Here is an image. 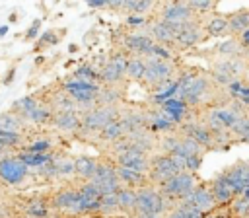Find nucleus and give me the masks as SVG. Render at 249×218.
<instances>
[{
    "label": "nucleus",
    "mask_w": 249,
    "mask_h": 218,
    "mask_svg": "<svg viewBox=\"0 0 249 218\" xmlns=\"http://www.w3.org/2000/svg\"><path fill=\"white\" fill-rule=\"evenodd\" d=\"M117 200H119L121 214H124V216H136V191L134 189L123 187L117 193Z\"/></svg>",
    "instance_id": "25"
},
{
    "label": "nucleus",
    "mask_w": 249,
    "mask_h": 218,
    "mask_svg": "<svg viewBox=\"0 0 249 218\" xmlns=\"http://www.w3.org/2000/svg\"><path fill=\"white\" fill-rule=\"evenodd\" d=\"M189 2V8L198 16L200 21H204L206 18H210L212 14H216L220 2L216 0H187Z\"/></svg>",
    "instance_id": "31"
},
{
    "label": "nucleus",
    "mask_w": 249,
    "mask_h": 218,
    "mask_svg": "<svg viewBox=\"0 0 249 218\" xmlns=\"http://www.w3.org/2000/svg\"><path fill=\"white\" fill-rule=\"evenodd\" d=\"M51 212L64 216H78V183H66L49 195Z\"/></svg>",
    "instance_id": "8"
},
{
    "label": "nucleus",
    "mask_w": 249,
    "mask_h": 218,
    "mask_svg": "<svg viewBox=\"0 0 249 218\" xmlns=\"http://www.w3.org/2000/svg\"><path fill=\"white\" fill-rule=\"evenodd\" d=\"M54 165H56V173H58V179L76 181V167H74V158L58 154V156H54Z\"/></svg>",
    "instance_id": "30"
},
{
    "label": "nucleus",
    "mask_w": 249,
    "mask_h": 218,
    "mask_svg": "<svg viewBox=\"0 0 249 218\" xmlns=\"http://www.w3.org/2000/svg\"><path fill=\"white\" fill-rule=\"evenodd\" d=\"M226 90H228V93H230L231 99L239 101L245 109H249V80H247V78L235 80V82L230 84Z\"/></svg>",
    "instance_id": "26"
},
{
    "label": "nucleus",
    "mask_w": 249,
    "mask_h": 218,
    "mask_svg": "<svg viewBox=\"0 0 249 218\" xmlns=\"http://www.w3.org/2000/svg\"><path fill=\"white\" fill-rule=\"evenodd\" d=\"M226 18H228V29H230L231 39H239L249 29V6L230 12L226 14Z\"/></svg>",
    "instance_id": "19"
},
{
    "label": "nucleus",
    "mask_w": 249,
    "mask_h": 218,
    "mask_svg": "<svg viewBox=\"0 0 249 218\" xmlns=\"http://www.w3.org/2000/svg\"><path fill=\"white\" fill-rule=\"evenodd\" d=\"M54 148V142L49 138V136H39V138H33L27 146H23L21 152H31V154H47V152H53Z\"/></svg>",
    "instance_id": "34"
},
{
    "label": "nucleus",
    "mask_w": 249,
    "mask_h": 218,
    "mask_svg": "<svg viewBox=\"0 0 249 218\" xmlns=\"http://www.w3.org/2000/svg\"><path fill=\"white\" fill-rule=\"evenodd\" d=\"M208 41L204 23L200 19H193L181 27H177L175 31V39H173V53L179 54H189L193 51H196V47H200L202 43Z\"/></svg>",
    "instance_id": "5"
},
{
    "label": "nucleus",
    "mask_w": 249,
    "mask_h": 218,
    "mask_svg": "<svg viewBox=\"0 0 249 218\" xmlns=\"http://www.w3.org/2000/svg\"><path fill=\"white\" fill-rule=\"evenodd\" d=\"M146 111H148V103L142 105H123L121 107V117L119 123L124 130V134L136 132L140 128H146Z\"/></svg>",
    "instance_id": "14"
},
{
    "label": "nucleus",
    "mask_w": 249,
    "mask_h": 218,
    "mask_svg": "<svg viewBox=\"0 0 249 218\" xmlns=\"http://www.w3.org/2000/svg\"><path fill=\"white\" fill-rule=\"evenodd\" d=\"M163 218H185V216L181 214V210H177V208H171V210H167V212L163 214Z\"/></svg>",
    "instance_id": "42"
},
{
    "label": "nucleus",
    "mask_w": 249,
    "mask_h": 218,
    "mask_svg": "<svg viewBox=\"0 0 249 218\" xmlns=\"http://www.w3.org/2000/svg\"><path fill=\"white\" fill-rule=\"evenodd\" d=\"M21 210L25 218H49L51 216V206H49V197L47 195H37L31 199H25L21 204Z\"/></svg>",
    "instance_id": "18"
},
{
    "label": "nucleus",
    "mask_w": 249,
    "mask_h": 218,
    "mask_svg": "<svg viewBox=\"0 0 249 218\" xmlns=\"http://www.w3.org/2000/svg\"><path fill=\"white\" fill-rule=\"evenodd\" d=\"M23 218H25V216H23Z\"/></svg>",
    "instance_id": "51"
},
{
    "label": "nucleus",
    "mask_w": 249,
    "mask_h": 218,
    "mask_svg": "<svg viewBox=\"0 0 249 218\" xmlns=\"http://www.w3.org/2000/svg\"><path fill=\"white\" fill-rule=\"evenodd\" d=\"M41 101H39V97L37 95H23V97H19V99H16L14 103H12V111L16 113V115H19L23 121L37 109V105H39Z\"/></svg>",
    "instance_id": "27"
},
{
    "label": "nucleus",
    "mask_w": 249,
    "mask_h": 218,
    "mask_svg": "<svg viewBox=\"0 0 249 218\" xmlns=\"http://www.w3.org/2000/svg\"><path fill=\"white\" fill-rule=\"evenodd\" d=\"M88 6L89 8H107L109 2H88Z\"/></svg>",
    "instance_id": "43"
},
{
    "label": "nucleus",
    "mask_w": 249,
    "mask_h": 218,
    "mask_svg": "<svg viewBox=\"0 0 249 218\" xmlns=\"http://www.w3.org/2000/svg\"><path fill=\"white\" fill-rule=\"evenodd\" d=\"M204 29H206V35L208 39H222V37H228L230 39V29H228V18L226 14H212L210 18H206L204 21Z\"/></svg>",
    "instance_id": "22"
},
{
    "label": "nucleus",
    "mask_w": 249,
    "mask_h": 218,
    "mask_svg": "<svg viewBox=\"0 0 249 218\" xmlns=\"http://www.w3.org/2000/svg\"><path fill=\"white\" fill-rule=\"evenodd\" d=\"M4 150H6V148H4L2 144H0V158H2V152H4Z\"/></svg>",
    "instance_id": "48"
},
{
    "label": "nucleus",
    "mask_w": 249,
    "mask_h": 218,
    "mask_svg": "<svg viewBox=\"0 0 249 218\" xmlns=\"http://www.w3.org/2000/svg\"><path fill=\"white\" fill-rule=\"evenodd\" d=\"M54 156L56 154H53V152H47V154H31V152H19L18 154V158L29 167V169H41L43 165H47V164H51L53 160H54Z\"/></svg>",
    "instance_id": "29"
},
{
    "label": "nucleus",
    "mask_w": 249,
    "mask_h": 218,
    "mask_svg": "<svg viewBox=\"0 0 249 218\" xmlns=\"http://www.w3.org/2000/svg\"><path fill=\"white\" fill-rule=\"evenodd\" d=\"M10 21H12V23H14V21H18V14H16V12L10 16Z\"/></svg>",
    "instance_id": "46"
},
{
    "label": "nucleus",
    "mask_w": 249,
    "mask_h": 218,
    "mask_svg": "<svg viewBox=\"0 0 249 218\" xmlns=\"http://www.w3.org/2000/svg\"><path fill=\"white\" fill-rule=\"evenodd\" d=\"M243 218H249V208H247V212H245V216Z\"/></svg>",
    "instance_id": "49"
},
{
    "label": "nucleus",
    "mask_w": 249,
    "mask_h": 218,
    "mask_svg": "<svg viewBox=\"0 0 249 218\" xmlns=\"http://www.w3.org/2000/svg\"><path fill=\"white\" fill-rule=\"evenodd\" d=\"M181 64H183V60L179 56L169 58V60L167 58H156V56L146 58V74H144V80L140 82V86L148 93V91H152L154 88H158L163 82L177 80Z\"/></svg>",
    "instance_id": "2"
},
{
    "label": "nucleus",
    "mask_w": 249,
    "mask_h": 218,
    "mask_svg": "<svg viewBox=\"0 0 249 218\" xmlns=\"http://www.w3.org/2000/svg\"><path fill=\"white\" fill-rule=\"evenodd\" d=\"M183 169L179 167V164L175 162V158L167 156V154H154L150 158V169H148V181L156 187L163 185L165 181H169L171 177H175L177 173H181Z\"/></svg>",
    "instance_id": "10"
},
{
    "label": "nucleus",
    "mask_w": 249,
    "mask_h": 218,
    "mask_svg": "<svg viewBox=\"0 0 249 218\" xmlns=\"http://www.w3.org/2000/svg\"><path fill=\"white\" fill-rule=\"evenodd\" d=\"M237 41L241 43V47H243V49H245V53L249 54V29H247V31H245V33H243V35H241Z\"/></svg>",
    "instance_id": "41"
},
{
    "label": "nucleus",
    "mask_w": 249,
    "mask_h": 218,
    "mask_svg": "<svg viewBox=\"0 0 249 218\" xmlns=\"http://www.w3.org/2000/svg\"><path fill=\"white\" fill-rule=\"evenodd\" d=\"M119 214H121V208H119L117 193L103 195L99 199V208H97V216L95 218H113V216H119Z\"/></svg>",
    "instance_id": "28"
},
{
    "label": "nucleus",
    "mask_w": 249,
    "mask_h": 218,
    "mask_svg": "<svg viewBox=\"0 0 249 218\" xmlns=\"http://www.w3.org/2000/svg\"><path fill=\"white\" fill-rule=\"evenodd\" d=\"M146 74V58L140 56H130L128 66H126V82H136L140 84Z\"/></svg>",
    "instance_id": "32"
},
{
    "label": "nucleus",
    "mask_w": 249,
    "mask_h": 218,
    "mask_svg": "<svg viewBox=\"0 0 249 218\" xmlns=\"http://www.w3.org/2000/svg\"><path fill=\"white\" fill-rule=\"evenodd\" d=\"M208 181V187H210V191H212V195H214V200H216V204H230L233 199H235V193L231 191V187L216 173L212 179H206Z\"/></svg>",
    "instance_id": "24"
},
{
    "label": "nucleus",
    "mask_w": 249,
    "mask_h": 218,
    "mask_svg": "<svg viewBox=\"0 0 249 218\" xmlns=\"http://www.w3.org/2000/svg\"><path fill=\"white\" fill-rule=\"evenodd\" d=\"M95 165H97V156H88V154H82V156H76L74 158V167H76V181L78 183H84V181H91L93 179V173H95Z\"/></svg>",
    "instance_id": "23"
},
{
    "label": "nucleus",
    "mask_w": 249,
    "mask_h": 218,
    "mask_svg": "<svg viewBox=\"0 0 249 218\" xmlns=\"http://www.w3.org/2000/svg\"><path fill=\"white\" fill-rule=\"evenodd\" d=\"M23 125H25V121H23L19 115H16L12 109L0 115V130H14V132H21Z\"/></svg>",
    "instance_id": "33"
},
{
    "label": "nucleus",
    "mask_w": 249,
    "mask_h": 218,
    "mask_svg": "<svg viewBox=\"0 0 249 218\" xmlns=\"http://www.w3.org/2000/svg\"><path fill=\"white\" fill-rule=\"evenodd\" d=\"M124 136H126V140H128V144L132 148H136V150H140V152H144L148 156L158 154V140H160V136L154 134L152 130L140 128V130L130 132V134H124Z\"/></svg>",
    "instance_id": "16"
},
{
    "label": "nucleus",
    "mask_w": 249,
    "mask_h": 218,
    "mask_svg": "<svg viewBox=\"0 0 249 218\" xmlns=\"http://www.w3.org/2000/svg\"><path fill=\"white\" fill-rule=\"evenodd\" d=\"M204 218H239V216L233 212L231 204H218L214 210L204 214Z\"/></svg>",
    "instance_id": "38"
},
{
    "label": "nucleus",
    "mask_w": 249,
    "mask_h": 218,
    "mask_svg": "<svg viewBox=\"0 0 249 218\" xmlns=\"http://www.w3.org/2000/svg\"><path fill=\"white\" fill-rule=\"evenodd\" d=\"M58 39H60V35H58L54 29H47V31H43V33L39 35L37 45H35V51H41V49H45V47L56 45V43H58Z\"/></svg>",
    "instance_id": "37"
},
{
    "label": "nucleus",
    "mask_w": 249,
    "mask_h": 218,
    "mask_svg": "<svg viewBox=\"0 0 249 218\" xmlns=\"http://www.w3.org/2000/svg\"><path fill=\"white\" fill-rule=\"evenodd\" d=\"M169 202L158 191L156 185H146L136 191V216L140 214H165Z\"/></svg>",
    "instance_id": "9"
},
{
    "label": "nucleus",
    "mask_w": 249,
    "mask_h": 218,
    "mask_svg": "<svg viewBox=\"0 0 249 218\" xmlns=\"http://www.w3.org/2000/svg\"><path fill=\"white\" fill-rule=\"evenodd\" d=\"M177 99L187 103L195 111H206L212 107L226 105L231 97L224 86H220L206 68L193 66V64H181L177 74Z\"/></svg>",
    "instance_id": "1"
},
{
    "label": "nucleus",
    "mask_w": 249,
    "mask_h": 218,
    "mask_svg": "<svg viewBox=\"0 0 249 218\" xmlns=\"http://www.w3.org/2000/svg\"><path fill=\"white\" fill-rule=\"evenodd\" d=\"M14 74H16V68L12 66V68H10L8 72H6V76L2 78V84H4V86H10V84L14 82Z\"/></svg>",
    "instance_id": "40"
},
{
    "label": "nucleus",
    "mask_w": 249,
    "mask_h": 218,
    "mask_svg": "<svg viewBox=\"0 0 249 218\" xmlns=\"http://www.w3.org/2000/svg\"><path fill=\"white\" fill-rule=\"evenodd\" d=\"M31 169L18 156L0 158V183L6 187H19L27 181Z\"/></svg>",
    "instance_id": "11"
},
{
    "label": "nucleus",
    "mask_w": 249,
    "mask_h": 218,
    "mask_svg": "<svg viewBox=\"0 0 249 218\" xmlns=\"http://www.w3.org/2000/svg\"><path fill=\"white\" fill-rule=\"evenodd\" d=\"M39 27H41V19L37 18V19H33V23L29 25V29L25 31V39H27V41H31V39H35V37L39 35Z\"/></svg>",
    "instance_id": "39"
},
{
    "label": "nucleus",
    "mask_w": 249,
    "mask_h": 218,
    "mask_svg": "<svg viewBox=\"0 0 249 218\" xmlns=\"http://www.w3.org/2000/svg\"><path fill=\"white\" fill-rule=\"evenodd\" d=\"M8 31H10V25H8V23H6V25H0V37L8 35Z\"/></svg>",
    "instance_id": "44"
},
{
    "label": "nucleus",
    "mask_w": 249,
    "mask_h": 218,
    "mask_svg": "<svg viewBox=\"0 0 249 218\" xmlns=\"http://www.w3.org/2000/svg\"><path fill=\"white\" fill-rule=\"evenodd\" d=\"M247 80H249V74H247Z\"/></svg>",
    "instance_id": "50"
},
{
    "label": "nucleus",
    "mask_w": 249,
    "mask_h": 218,
    "mask_svg": "<svg viewBox=\"0 0 249 218\" xmlns=\"http://www.w3.org/2000/svg\"><path fill=\"white\" fill-rule=\"evenodd\" d=\"M113 218H136V216H124V214H119V216H113Z\"/></svg>",
    "instance_id": "47"
},
{
    "label": "nucleus",
    "mask_w": 249,
    "mask_h": 218,
    "mask_svg": "<svg viewBox=\"0 0 249 218\" xmlns=\"http://www.w3.org/2000/svg\"><path fill=\"white\" fill-rule=\"evenodd\" d=\"M51 127L54 130H58L60 134L78 136V132L82 128V115L80 113H54Z\"/></svg>",
    "instance_id": "17"
},
{
    "label": "nucleus",
    "mask_w": 249,
    "mask_h": 218,
    "mask_svg": "<svg viewBox=\"0 0 249 218\" xmlns=\"http://www.w3.org/2000/svg\"><path fill=\"white\" fill-rule=\"evenodd\" d=\"M117 179H119V183H121L123 187L134 189V191H138V189H142V187H146V185H152V183L148 181V175H146V173H138V171H134V169L121 167V165H117Z\"/></svg>",
    "instance_id": "21"
},
{
    "label": "nucleus",
    "mask_w": 249,
    "mask_h": 218,
    "mask_svg": "<svg viewBox=\"0 0 249 218\" xmlns=\"http://www.w3.org/2000/svg\"><path fill=\"white\" fill-rule=\"evenodd\" d=\"M208 74L224 88L233 84L235 80L247 78L249 74V58L247 56H233V58H220L208 62Z\"/></svg>",
    "instance_id": "3"
},
{
    "label": "nucleus",
    "mask_w": 249,
    "mask_h": 218,
    "mask_svg": "<svg viewBox=\"0 0 249 218\" xmlns=\"http://www.w3.org/2000/svg\"><path fill=\"white\" fill-rule=\"evenodd\" d=\"M136 218H163V214H140Z\"/></svg>",
    "instance_id": "45"
},
{
    "label": "nucleus",
    "mask_w": 249,
    "mask_h": 218,
    "mask_svg": "<svg viewBox=\"0 0 249 218\" xmlns=\"http://www.w3.org/2000/svg\"><path fill=\"white\" fill-rule=\"evenodd\" d=\"M23 132H14V130H0V144L4 148H18L23 144Z\"/></svg>",
    "instance_id": "36"
},
{
    "label": "nucleus",
    "mask_w": 249,
    "mask_h": 218,
    "mask_svg": "<svg viewBox=\"0 0 249 218\" xmlns=\"http://www.w3.org/2000/svg\"><path fill=\"white\" fill-rule=\"evenodd\" d=\"M158 19L173 25V27H181L193 19H198V16L189 8L187 0H167V2H158L154 14Z\"/></svg>",
    "instance_id": "7"
},
{
    "label": "nucleus",
    "mask_w": 249,
    "mask_h": 218,
    "mask_svg": "<svg viewBox=\"0 0 249 218\" xmlns=\"http://www.w3.org/2000/svg\"><path fill=\"white\" fill-rule=\"evenodd\" d=\"M218 175L231 187L235 197L249 191V160H237L235 164L218 171Z\"/></svg>",
    "instance_id": "12"
},
{
    "label": "nucleus",
    "mask_w": 249,
    "mask_h": 218,
    "mask_svg": "<svg viewBox=\"0 0 249 218\" xmlns=\"http://www.w3.org/2000/svg\"><path fill=\"white\" fill-rule=\"evenodd\" d=\"M126 86H99L97 91V105H124Z\"/></svg>",
    "instance_id": "20"
},
{
    "label": "nucleus",
    "mask_w": 249,
    "mask_h": 218,
    "mask_svg": "<svg viewBox=\"0 0 249 218\" xmlns=\"http://www.w3.org/2000/svg\"><path fill=\"white\" fill-rule=\"evenodd\" d=\"M200 181H202V179L198 177V173L181 171V173H177L175 177H171L169 181H165L163 185H160L158 191L165 197V200L169 202V210H171V208L175 206V202L187 199V197L195 191V187H196Z\"/></svg>",
    "instance_id": "6"
},
{
    "label": "nucleus",
    "mask_w": 249,
    "mask_h": 218,
    "mask_svg": "<svg viewBox=\"0 0 249 218\" xmlns=\"http://www.w3.org/2000/svg\"><path fill=\"white\" fill-rule=\"evenodd\" d=\"M187 200H189L196 210H200L202 214H208L210 210H214V208L218 206L216 200H214V195H212V191H210L206 179H202V181L195 187V191L187 197Z\"/></svg>",
    "instance_id": "15"
},
{
    "label": "nucleus",
    "mask_w": 249,
    "mask_h": 218,
    "mask_svg": "<svg viewBox=\"0 0 249 218\" xmlns=\"http://www.w3.org/2000/svg\"><path fill=\"white\" fill-rule=\"evenodd\" d=\"M109 158L115 162V165L128 167V169H134L138 173H148L152 156H148V154H144V152H140V150H136L128 144V148H124L121 154H115V156H109Z\"/></svg>",
    "instance_id": "13"
},
{
    "label": "nucleus",
    "mask_w": 249,
    "mask_h": 218,
    "mask_svg": "<svg viewBox=\"0 0 249 218\" xmlns=\"http://www.w3.org/2000/svg\"><path fill=\"white\" fill-rule=\"evenodd\" d=\"M231 134L235 138V144L237 142H243V144H249V115H243L231 128Z\"/></svg>",
    "instance_id": "35"
},
{
    "label": "nucleus",
    "mask_w": 249,
    "mask_h": 218,
    "mask_svg": "<svg viewBox=\"0 0 249 218\" xmlns=\"http://www.w3.org/2000/svg\"><path fill=\"white\" fill-rule=\"evenodd\" d=\"M130 56L123 53L121 49L113 47L107 60L103 62L101 70L97 72V82L99 86H128L126 82V66H128Z\"/></svg>",
    "instance_id": "4"
}]
</instances>
